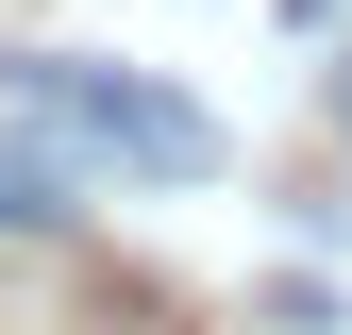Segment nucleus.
<instances>
[{
    "label": "nucleus",
    "mask_w": 352,
    "mask_h": 335,
    "mask_svg": "<svg viewBox=\"0 0 352 335\" xmlns=\"http://www.w3.org/2000/svg\"><path fill=\"white\" fill-rule=\"evenodd\" d=\"M0 117L51 135V151H84V168H135V185H201L218 168V117L201 101H168L135 67H84V51H0Z\"/></svg>",
    "instance_id": "nucleus-1"
},
{
    "label": "nucleus",
    "mask_w": 352,
    "mask_h": 335,
    "mask_svg": "<svg viewBox=\"0 0 352 335\" xmlns=\"http://www.w3.org/2000/svg\"><path fill=\"white\" fill-rule=\"evenodd\" d=\"M51 218H67V185H51L34 151H0V235H51Z\"/></svg>",
    "instance_id": "nucleus-2"
}]
</instances>
